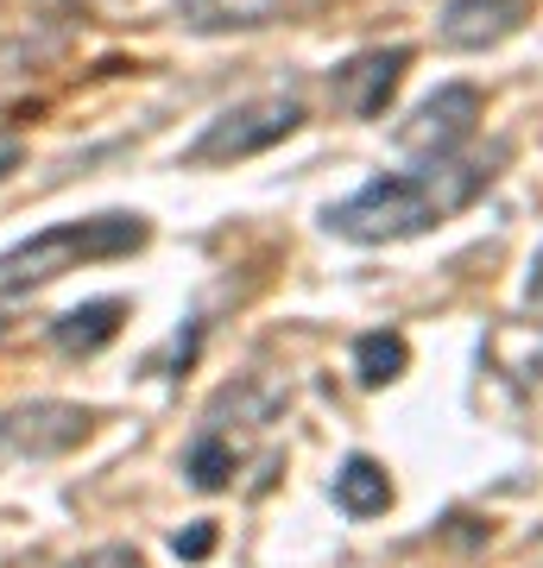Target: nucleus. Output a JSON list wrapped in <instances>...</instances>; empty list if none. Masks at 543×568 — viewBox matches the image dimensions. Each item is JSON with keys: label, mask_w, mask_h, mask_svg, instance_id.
<instances>
[{"label": "nucleus", "mask_w": 543, "mask_h": 568, "mask_svg": "<svg viewBox=\"0 0 543 568\" xmlns=\"http://www.w3.org/2000/svg\"><path fill=\"white\" fill-rule=\"evenodd\" d=\"M486 164H430L418 178L404 171H385V178L361 183L348 203L329 209V227L342 241H361V246H385V241H411L423 227H436L443 215H455L462 203H474L486 190Z\"/></svg>", "instance_id": "nucleus-1"}, {"label": "nucleus", "mask_w": 543, "mask_h": 568, "mask_svg": "<svg viewBox=\"0 0 543 568\" xmlns=\"http://www.w3.org/2000/svg\"><path fill=\"white\" fill-rule=\"evenodd\" d=\"M145 215H89V222H58L32 234V241L7 246L0 253V291H39V284L77 272V265L95 260H121V253H140L145 246Z\"/></svg>", "instance_id": "nucleus-2"}, {"label": "nucleus", "mask_w": 543, "mask_h": 568, "mask_svg": "<svg viewBox=\"0 0 543 568\" xmlns=\"http://www.w3.org/2000/svg\"><path fill=\"white\" fill-rule=\"evenodd\" d=\"M298 126H303V102H291V95H253V102L222 108L215 121L202 126L197 145L183 152V164H190V171H202V164L260 159V152H272L279 140H291Z\"/></svg>", "instance_id": "nucleus-3"}, {"label": "nucleus", "mask_w": 543, "mask_h": 568, "mask_svg": "<svg viewBox=\"0 0 543 568\" xmlns=\"http://www.w3.org/2000/svg\"><path fill=\"white\" fill-rule=\"evenodd\" d=\"M474 126H481V89L474 82H443L436 95H423L411 114L399 121V133L392 140L404 145V152H418V159H455L467 140H474Z\"/></svg>", "instance_id": "nucleus-4"}, {"label": "nucleus", "mask_w": 543, "mask_h": 568, "mask_svg": "<svg viewBox=\"0 0 543 568\" xmlns=\"http://www.w3.org/2000/svg\"><path fill=\"white\" fill-rule=\"evenodd\" d=\"M89 424H95V410L63 405V398H32V405L0 410V448L32 455V462H44V455H70V448L89 436Z\"/></svg>", "instance_id": "nucleus-5"}, {"label": "nucleus", "mask_w": 543, "mask_h": 568, "mask_svg": "<svg viewBox=\"0 0 543 568\" xmlns=\"http://www.w3.org/2000/svg\"><path fill=\"white\" fill-rule=\"evenodd\" d=\"M404 70H411V51H404V44H385V51H361V58H348L342 70L329 77V89H335V102H342L348 114L373 121V114H385V102L399 95Z\"/></svg>", "instance_id": "nucleus-6"}, {"label": "nucleus", "mask_w": 543, "mask_h": 568, "mask_svg": "<svg viewBox=\"0 0 543 568\" xmlns=\"http://www.w3.org/2000/svg\"><path fill=\"white\" fill-rule=\"evenodd\" d=\"M537 13V0H449L443 7V44L449 51H493L512 32H524V20Z\"/></svg>", "instance_id": "nucleus-7"}, {"label": "nucleus", "mask_w": 543, "mask_h": 568, "mask_svg": "<svg viewBox=\"0 0 543 568\" xmlns=\"http://www.w3.org/2000/svg\"><path fill=\"white\" fill-rule=\"evenodd\" d=\"M121 316L127 304L121 297H95V304H77V310H63L58 323H51V342L63 347V354H101V347L121 335Z\"/></svg>", "instance_id": "nucleus-8"}, {"label": "nucleus", "mask_w": 543, "mask_h": 568, "mask_svg": "<svg viewBox=\"0 0 543 568\" xmlns=\"http://www.w3.org/2000/svg\"><path fill=\"white\" fill-rule=\"evenodd\" d=\"M284 0H178V20L202 39H222V32H253V26H272Z\"/></svg>", "instance_id": "nucleus-9"}, {"label": "nucleus", "mask_w": 543, "mask_h": 568, "mask_svg": "<svg viewBox=\"0 0 543 568\" xmlns=\"http://www.w3.org/2000/svg\"><path fill=\"white\" fill-rule=\"evenodd\" d=\"M335 506L348 518H380L392 506V480H385V467L373 455H348L342 474H335Z\"/></svg>", "instance_id": "nucleus-10"}, {"label": "nucleus", "mask_w": 543, "mask_h": 568, "mask_svg": "<svg viewBox=\"0 0 543 568\" xmlns=\"http://www.w3.org/2000/svg\"><path fill=\"white\" fill-rule=\"evenodd\" d=\"M404 366H411V347H404V335H361L354 342V373H361V386H392Z\"/></svg>", "instance_id": "nucleus-11"}, {"label": "nucleus", "mask_w": 543, "mask_h": 568, "mask_svg": "<svg viewBox=\"0 0 543 568\" xmlns=\"http://www.w3.org/2000/svg\"><path fill=\"white\" fill-rule=\"evenodd\" d=\"M183 474H190V480H197L202 493H222V487H228V474H234V448H228L222 436H202V443L190 448Z\"/></svg>", "instance_id": "nucleus-12"}, {"label": "nucleus", "mask_w": 543, "mask_h": 568, "mask_svg": "<svg viewBox=\"0 0 543 568\" xmlns=\"http://www.w3.org/2000/svg\"><path fill=\"white\" fill-rule=\"evenodd\" d=\"M70 568H145V556L127 549V544H101V549H89V556H77Z\"/></svg>", "instance_id": "nucleus-13"}, {"label": "nucleus", "mask_w": 543, "mask_h": 568, "mask_svg": "<svg viewBox=\"0 0 543 568\" xmlns=\"http://www.w3.org/2000/svg\"><path fill=\"white\" fill-rule=\"evenodd\" d=\"M209 549H215V530H209V525L178 530V556H190V562H197V556H209Z\"/></svg>", "instance_id": "nucleus-14"}, {"label": "nucleus", "mask_w": 543, "mask_h": 568, "mask_svg": "<svg viewBox=\"0 0 543 568\" xmlns=\"http://www.w3.org/2000/svg\"><path fill=\"white\" fill-rule=\"evenodd\" d=\"M20 159H26L20 133H0V178H13V171H20Z\"/></svg>", "instance_id": "nucleus-15"}, {"label": "nucleus", "mask_w": 543, "mask_h": 568, "mask_svg": "<svg viewBox=\"0 0 543 568\" xmlns=\"http://www.w3.org/2000/svg\"><path fill=\"white\" fill-rule=\"evenodd\" d=\"M524 297H531V310H543V253L531 260V284H524Z\"/></svg>", "instance_id": "nucleus-16"}]
</instances>
